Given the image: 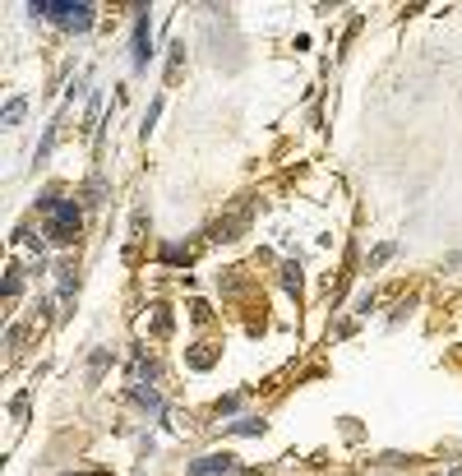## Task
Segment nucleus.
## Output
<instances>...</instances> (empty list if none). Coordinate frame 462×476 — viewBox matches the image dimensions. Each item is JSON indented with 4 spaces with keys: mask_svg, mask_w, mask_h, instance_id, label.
<instances>
[{
    "mask_svg": "<svg viewBox=\"0 0 462 476\" xmlns=\"http://www.w3.org/2000/svg\"><path fill=\"white\" fill-rule=\"evenodd\" d=\"M79 236V204L74 199H60V209L46 218V241L51 245H70Z\"/></svg>",
    "mask_w": 462,
    "mask_h": 476,
    "instance_id": "nucleus-1",
    "label": "nucleus"
},
{
    "mask_svg": "<svg viewBox=\"0 0 462 476\" xmlns=\"http://www.w3.org/2000/svg\"><path fill=\"white\" fill-rule=\"evenodd\" d=\"M33 14H46V19H55L60 28H74V33H84L93 23V5H33Z\"/></svg>",
    "mask_w": 462,
    "mask_h": 476,
    "instance_id": "nucleus-2",
    "label": "nucleus"
},
{
    "mask_svg": "<svg viewBox=\"0 0 462 476\" xmlns=\"http://www.w3.org/2000/svg\"><path fill=\"white\" fill-rule=\"evenodd\" d=\"M231 472H236V463L227 454H209V458H194L190 463V476H231Z\"/></svg>",
    "mask_w": 462,
    "mask_h": 476,
    "instance_id": "nucleus-3",
    "label": "nucleus"
},
{
    "mask_svg": "<svg viewBox=\"0 0 462 476\" xmlns=\"http://www.w3.org/2000/svg\"><path fill=\"white\" fill-rule=\"evenodd\" d=\"M148 55H153V37H148V14H139V23H134V65H148Z\"/></svg>",
    "mask_w": 462,
    "mask_h": 476,
    "instance_id": "nucleus-4",
    "label": "nucleus"
},
{
    "mask_svg": "<svg viewBox=\"0 0 462 476\" xmlns=\"http://www.w3.org/2000/svg\"><path fill=\"white\" fill-rule=\"evenodd\" d=\"M60 273V296H74V287H79V273H74V259H65V264L55 268Z\"/></svg>",
    "mask_w": 462,
    "mask_h": 476,
    "instance_id": "nucleus-5",
    "label": "nucleus"
},
{
    "mask_svg": "<svg viewBox=\"0 0 462 476\" xmlns=\"http://www.w3.org/2000/svg\"><path fill=\"white\" fill-rule=\"evenodd\" d=\"M171 333V315H166V305H153V338H166Z\"/></svg>",
    "mask_w": 462,
    "mask_h": 476,
    "instance_id": "nucleus-6",
    "label": "nucleus"
},
{
    "mask_svg": "<svg viewBox=\"0 0 462 476\" xmlns=\"http://www.w3.org/2000/svg\"><path fill=\"white\" fill-rule=\"evenodd\" d=\"M134 402H139V407H148V411H162V398H157V393H153V388H134Z\"/></svg>",
    "mask_w": 462,
    "mask_h": 476,
    "instance_id": "nucleus-7",
    "label": "nucleus"
},
{
    "mask_svg": "<svg viewBox=\"0 0 462 476\" xmlns=\"http://www.w3.org/2000/svg\"><path fill=\"white\" fill-rule=\"evenodd\" d=\"M23 111H28V102L14 98V102H5V116H0V121H5V125H19V121H23Z\"/></svg>",
    "mask_w": 462,
    "mask_h": 476,
    "instance_id": "nucleus-8",
    "label": "nucleus"
},
{
    "mask_svg": "<svg viewBox=\"0 0 462 476\" xmlns=\"http://www.w3.org/2000/svg\"><path fill=\"white\" fill-rule=\"evenodd\" d=\"M19 287H23V277H19V268H10V277H5V296H19Z\"/></svg>",
    "mask_w": 462,
    "mask_h": 476,
    "instance_id": "nucleus-9",
    "label": "nucleus"
},
{
    "mask_svg": "<svg viewBox=\"0 0 462 476\" xmlns=\"http://www.w3.org/2000/svg\"><path fill=\"white\" fill-rule=\"evenodd\" d=\"M282 282H286L291 291H301V268H296V264H286V268H282Z\"/></svg>",
    "mask_w": 462,
    "mask_h": 476,
    "instance_id": "nucleus-10",
    "label": "nucleus"
},
{
    "mask_svg": "<svg viewBox=\"0 0 462 476\" xmlns=\"http://www.w3.org/2000/svg\"><path fill=\"white\" fill-rule=\"evenodd\" d=\"M231 430H236V435H264V421H236Z\"/></svg>",
    "mask_w": 462,
    "mask_h": 476,
    "instance_id": "nucleus-11",
    "label": "nucleus"
},
{
    "mask_svg": "<svg viewBox=\"0 0 462 476\" xmlns=\"http://www.w3.org/2000/svg\"><path fill=\"white\" fill-rule=\"evenodd\" d=\"M388 255H393V245H379V250H374V255H370V268H379V264H384Z\"/></svg>",
    "mask_w": 462,
    "mask_h": 476,
    "instance_id": "nucleus-12",
    "label": "nucleus"
},
{
    "mask_svg": "<svg viewBox=\"0 0 462 476\" xmlns=\"http://www.w3.org/2000/svg\"><path fill=\"white\" fill-rule=\"evenodd\" d=\"M453 476H462V467H453Z\"/></svg>",
    "mask_w": 462,
    "mask_h": 476,
    "instance_id": "nucleus-13",
    "label": "nucleus"
}]
</instances>
